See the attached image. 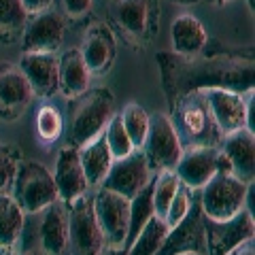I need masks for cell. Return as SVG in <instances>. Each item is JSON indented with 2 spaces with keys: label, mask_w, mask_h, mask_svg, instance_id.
<instances>
[{
  "label": "cell",
  "mask_w": 255,
  "mask_h": 255,
  "mask_svg": "<svg viewBox=\"0 0 255 255\" xmlns=\"http://www.w3.org/2000/svg\"><path fill=\"white\" fill-rule=\"evenodd\" d=\"M181 255H206V253H196V251H187V253H181Z\"/></svg>",
  "instance_id": "7bdbcfd3"
},
{
  "label": "cell",
  "mask_w": 255,
  "mask_h": 255,
  "mask_svg": "<svg viewBox=\"0 0 255 255\" xmlns=\"http://www.w3.org/2000/svg\"><path fill=\"white\" fill-rule=\"evenodd\" d=\"M62 9L68 17L79 19L92 9V0H62Z\"/></svg>",
  "instance_id": "e575fe53"
},
{
  "label": "cell",
  "mask_w": 255,
  "mask_h": 255,
  "mask_svg": "<svg viewBox=\"0 0 255 255\" xmlns=\"http://www.w3.org/2000/svg\"><path fill=\"white\" fill-rule=\"evenodd\" d=\"M211 4H215V6H223V4H228V2H234V0H209Z\"/></svg>",
  "instance_id": "ab89813d"
},
{
  "label": "cell",
  "mask_w": 255,
  "mask_h": 255,
  "mask_svg": "<svg viewBox=\"0 0 255 255\" xmlns=\"http://www.w3.org/2000/svg\"><path fill=\"white\" fill-rule=\"evenodd\" d=\"M21 155L13 147H0V194H9Z\"/></svg>",
  "instance_id": "d6a6232c"
},
{
  "label": "cell",
  "mask_w": 255,
  "mask_h": 255,
  "mask_svg": "<svg viewBox=\"0 0 255 255\" xmlns=\"http://www.w3.org/2000/svg\"><path fill=\"white\" fill-rule=\"evenodd\" d=\"M174 4H196V2H200V0H172Z\"/></svg>",
  "instance_id": "60d3db41"
},
{
  "label": "cell",
  "mask_w": 255,
  "mask_h": 255,
  "mask_svg": "<svg viewBox=\"0 0 255 255\" xmlns=\"http://www.w3.org/2000/svg\"><path fill=\"white\" fill-rule=\"evenodd\" d=\"M113 26L134 45H147L157 30V0H109Z\"/></svg>",
  "instance_id": "ba28073f"
},
{
  "label": "cell",
  "mask_w": 255,
  "mask_h": 255,
  "mask_svg": "<svg viewBox=\"0 0 255 255\" xmlns=\"http://www.w3.org/2000/svg\"><path fill=\"white\" fill-rule=\"evenodd\" d=\"M64 134L62 113L53 105H41L36 111V136L43 145H53Z\"/></svg>",
  "instance_id": "f546056e"
},
{
  "label": "cell",
  "mask_w": 255,
  "mask_h": 255,
  "mask_svg": "<svg viewBox=\"0 0 255 255\" xmlns=\"http://www.w3.org/2000/svg\"><path fill=\"white\" fill-rule=\"evenodd\" d=\"M53 181H55V187H58V198L66 204L90 191V183L85 179L81 159H79V149L70 145L60 149L58 162H55Z\"/></svg>",
  "instance_id": "44dd1931"
},
{
  "label": "cell",
  "mask_w": 255,
  "mask_h": 255,
  "mask_svg": "<svg viewBox=\"0 0 255 255\" xmlns=\"http://www.w3.org/2000/svg\"><path fill=\"white\" fill-rule=\"evenodd\" d=\"M206 230V255H228L245 241H253L255 221L249 209H243L238 215L226 221H213L204 217Z\"/></svg>",
  "instance_id": "4fadbf2b"
},
{
  "label": "cell",
  "mask_w": 255,
  "mask_h": 255,
  "mask_svg": "<svg viewBox=\"0 0 255 255\" xmlns=\"http://www.w3.org/2000/svg\"><path fill=\"white\" fill-rule=\"evenodd\" d=\"M79 159H81V166H83V172H85V179L90 183V187H100V183L105 181L107 172L111 168V164L115 162L105 140V134H100L98 138H94L92 142H87V145L79 149Z\"/></svg>",
  "instance_id": "cb8c5ba5"
},
{
  "label": "cell",
  "mask_w": 255,
  "mask_h": 255,
  "mask_svg": "<svg viewBox=\"0 0 255 255\" xmlns=\"http://www.w3.org/2000/svg\"><path fill=\"white\" fill-rule=\"evenodd\" d=\"M221 155L226 157L230 172L243 183L251 185L255 179V134L249 128L226 134L219 145Z\"/></svg>",
  "instance_id": "e0dca14e"
},
{
  "label": "cell",
  "mask_w": 255,
  "mask_h": 255,
  "mask_svg": "<svg viewBox=\"0 0 255 255\" xmlns=\"http://www.w3.org/2000/svg\"><path fill=\"white\" fill-rule=\"evenodd\" d=\"M151 185H153V211L157 217L164 219L174 194H177V189L181 187V181L174 170H159L153 174Z\"/></svg>",
  "instance_id": "f1b7e54d"
},
{
  "label": "cell",
  "mask_w": 255,
  "mask_h": 255,
  "mask_svg": "<svg viewBox=\"0 0 255 255\" xmlns=\"http://www.w3.org/2000/svg\"><path fill=\"white\" fill-rule=\"evenodd\" d=\"M202 94L206 102H209L213 119L223 136L243 130V128L253 130V96L251 94H249V100L245 98V94L234 90H223V87L202 90Z\"/></svg>",
  "instance_id": "30bf717a"
},
{
  "label": "cell",
  "mask_w": 255,
  "mask_h": 255,
  "mask_svg": "<svg viewBox=\"0 0 255 255\" xmlns=\"http://www.w3.org/2000/svg\"><path fill=\"white\" fill-rule=\"evenodd\" d=\"M228 255H255V245L253 241H245L236 247V249H232Z\"/></svg>",
  "instance_id": "8d00e7d4"
},
{
  "label": "cell",
  "mask_w": 255,
  "mask_h": 255,
  "mask_svg": "<svg viewBox=\"0 0 255 255\" xmlns=\"http://www.w3.org/2000/svg\"><path fill=\"white\" fill-rule=\"evenodd\" d=\"M168 230L170 228L166 226V221L153 215L147 221V226L140 230V234L134 238V243L128 249V255H155L162 247L166 234H168Z\"/></svg>",
  "instance_id": "83f0119b"
},
{
  "label": "cell",
  "mask_w": 255,
  "mask_h": 255,
  "mask_svg": "<svg viewBox=\"0 0 255 255\" xmlns=\"http://www.w3.org/2000/svg\"><path fill=\"white\" fill-rule=\"evenodd\" d=\"M151 179H153V172H151L142 151L136 149L128 157L115 159V162L111 164L105 181L100 183V187L117 191V194L126 196L128 200H132L138 191H142L149 185Z\"/></svg>",
  "instance_id": "9a60e30c"
},
{
  "label": "cell",
  "mask_w": 255,
  "mask_h": 255,
  "mask_svg": "<svg viewBox=\"0 0 255 255\" xmlns=\"http://www.w3.org/2000/svg\"><path fill=\"white\" fill-rule=\"evenodd\" d=\"M81 55L92 75H105L113 66L115 55H117V43L111 26L102 21L92 23L85 32Z\"/></svg>",
  "instance_id": "d6986e66"
},
{
  "label": "cell",
  "mask_w": 255,
  "mask_h": 255,
  "mask_svg": "<svg viewBox=\"0 0 255 255\" xmlns=\"http://www.w3.org/2000/svg\"><path fill=\"white\" fill-rule=\"evenodd\" d=\"M21 223H23L21 206L13 200L11 194H0V245L17 247Z\"/></svg>",
  "instance_id": "484cf974"
},
{
  "label": "cell",
  "mask_w": 255,
  "mask_h": 255,
  "mask_svg": "<svg viewBox=\"0 0 255 255\" xmlns=\"http://www.w3.org/2000/svg\"><path fill=\"white\" fill-rule=\"evenodd\" d=\"M107 247L90 191L68 202V255H100Z\"/></svg>",
  "instance_id": "8992f818"
},
{
  "label": "cell",
  "mask_w": 255,
  "mask_h": 255,
  "mask_svg": "<svg viewBox=\"0 0 255 255\" xmlns=\"http://www.w3.org/2000/svg\"><path fill=\"white\" fill-rule=\"evenodd\" d=\"M115 113V96L105 87H94L77 96L70 105L68 145L81 149L87 142L98 138Z\"/></svg>",
  "instance_id": "3957f363"
},
{
  "label": "cell",
  "mask_w": 255,
  "mask_h": 255,
  "mask_svg": "<svg viewBox=\"0 0 255 255\" xmlns=\"http://www.w3.org/2000/svg\"><path fill=\"white\" fill-rule=\"evenodd\" d=\"M100 255H128V249L126 247H105V249L100 251Z\"/></svg>",
  "instance_id": "74e56055"
},
{
  "label": "cell",
  "mask_w": 255,
  "mask_h": 255,
  "mask_svg": "<svg viewBox=\"0 0 255 255\" xmlns=\"http://www.w3.org/2000/svg\"><path fill=\"white\" fill-rule=\"evenodd\" d=\"M94 211L109 247H124L128 223H130V200L126 196L98 187L94 194Z\"/></svg>",
  "instance_id": "7c38bea8"
},
{
  "label": "cell",
  "mask_w": 255,
  "mask_h": 255,
  "mask_svg": "<svg viewBox=\"0 0 255 255\" xmlns=\"http://www.w3.org/2000/svg\"><path fill=\"white\" fill-rule=\"evenodd\" d=\"M217 170H221L219 147H187L174 166L181 185L191 191H200Z\"/></svg>",
  "instance_id": "2e32d148"
},
{
  "label": "cell",
  "mask_w": 255,
  "mask_h": 255,
  "mask_svg": "<svg viewBox=\"0 0 255 255\" xmlns=\"http://www.w3.org/2000/svg\"><path fill=\"white\" fill-rule=\"evenodd\" d=\"M58 92L66 98H77L90 90L92 73L81 55V49H68L60 55V70H58Z\"/></svg>",
  "instance_id": "7402d4cb"
},
{
  "label": "cell",
  "mask_w": 255,
  "mask_h": 255,
  "mask_svg": "<svg viewBox=\"0 0 255 255\" xmlns=\"http://www.w3.org/2000/svg\"><path fill=\"white\" fill-rule=\"evenodd\" d=\"M102 134H105V140H107L113 159L128 157L132 151H136V147H134V142L130 140V136H128V132L124 128V122H122V117H119V111H115L113 117L109 119V124H107Z\"/></svg>",
  "instance_id": "1f68e13d"
},
{
  "label": "cell",
  "mask_w": 255,
  "mask_h": 255,
  "mask_svg": "<svg viewBox=\"0 0 255 255\" xmlns=\"http://www.w3.org/2000/svg\"><path fill=\"white\" fill-rule=\"evenodd\" d=\"M251 187L253 183L247 185L230 170H217L198 196L204 217L213 221H226L238 215L243 209H247V198H249Z\"/></svg>",
  "instance_id": "5b68a950"
},
{
  "label": "cell",
  "mask_w": 255,
  "mask_h": 255,
  "mask_svg": "<svg viewBox=\"0 0 255 255\" xmlns=\"http://www.w3.org/2000/svg\"><path fill=\"white\" fill-rule=\"evenodd\" d=\"M119 117H122L124 128H126L130 140L134 142V147L140 149L142 142H145V138H147L151 115L138 105H126L122 111H119Z\"/></svg>",
  "instance_id": "4dcf8cb0"
},
{
  "label": "cell",
  "mask_w": 255,
  "mask_h": 255,
  "mask_svg": "<svg viewBox=\"0 0 255 255\" xmlns=\"http://www.w3.org/2000/svg\"><path fill=\"white\" fill-rule=\"evenodd\" d=\"M30 15L23 11L21 0H0V41L15 43L21 36Z\"/></svg>",
  "instance_id": "4316f807"
},
{
  "label": "cell",
  "mask_w": 255,
  "mask_h": 255,
  "mask_svg": "<svg viewBox=\"0 0 255 255\" xmlns=\"http://www.w3.org/2000/svg\"><path fill=\"white\" fill-rule=\"evenodd\" d=\"M11 196L21 206L23 213L38 211L55 202L58 200V187L53 181V172H49L38 162H32V159L23 162L21 159L11 185Z\"/></svg>",
  "instance_id": "52a82bcc"
},
{
  "label": "cell",
  "mask_w": 255,
  "mask_h": 255,
  "mask_svg": "<svg viewBox=\"0 0 255 255\" xmlns=\"http://www.w3.org/2000/svg\"><path fill=\"white\" fill-rule=\"evenodd\" d=\"M140 151L153 174L159 170H174V166L183 155V145L177 134V128L172 124V117H168L166 113L151 115L149 132Z\"/></svg>",
  "instance_id": "9c48e42d"
},
{
  "label": "cell",
  "mask_w": 255,
  "mask_h": 255,
  "mask_svg": "<svg viewBox=\"0 0 255 255\" xmlns=\"http://www.w3.org/2000/svg\"><path fill=\"white\" fill-rule=\"evenodd\" d=\"M17 255H43V253H30V251H17Z\"/></svg>",
  "instance_id": "b9f144b4"
},
{
  "label": "cell",
  "mask_w": 255,
  "mask_h": 255,
  "mask_svg": "<svg viewBox=\"0 0 255 255\" xmlns=\"http://www.w3.org/2000/svg\"><path fill=\"white\" fill-rule=\"evenodd\" d=\"M66 34V21L60 11L47 9L30 15L21 32V53H58Z\"/></svg>",
  "instance_id": "8fae6325"
},
{
  "label": "cell",
  "mask_w": 255,
  "mask_h": 255,
  "mask_svg": "<svg viewBox=\"0 0 255 255\" xmlns=\"http://www.w3.org/2000/svg\"><path fill=\"white\" fill-rule=\"evenodd\" d=\"M34 92L19 66H0V117L17 119L30 107Z\"/></svg>",
  "instance_id": "ffe728a7"
},
{
  "label": "cell",
  "mask_w": 255,
  "mask_h": 255,
  "mask_svg": "<svg viewBox=\"0 0 255 255\" xmlns=\"http://www.w3.org/2000/svg\"><path fill=\"white\" fill-rule=\"evenodd\" d=\"M172 124L177 128L183 149L187 147H219L223 134L213 119L211 107L202 90L189 92L172 109Z\"/></svg>",
  "instance_id": "277c9868"
},
{
  "label": "cell",
  "mask_w": 255,
  "mask_h": 255,
  "mask_svg": "<svg viewBox=\"0 0 255 255\" xmlns=\"http://www.w3.org/2000/svg\"><path fill=\"white\" fill-rule=\"evenodd\" d=\"M151 181L145 189L138 191V194L130 200V223H128V234H126V241H124L126 249H130L134 238L140 234V230L147 226V221L155 215V211H153V185H151Z\"/></svg>",
  "instance_id": "d4e9b609"
},
{
  "label": "cell",
  "mask_w": 255,
  "mask_h": 255,
  "mask_svg": "<svg viewBox=\"0 0 255 255\" xmlns=\"http://www.w3.org/2000/svg\"><path fill=\"white\" fill-rule=\"evenodd\" d=\"M53 0H21V6L28 15H36V13H43L47 9H51Z\"/></svg>",
  "instance_id": "d590c367"
},
{
  "label": "cell",
  "mask_w": 255,
  "mask_h": 255,
  "mask_svg": "<svg viewBox=\"0 0 255 255\" xmlns=\"http://www.w3.org/2000/svg\"><path fill=\"white\" fill-rule=\"evenodd\" d=\"M19 70L26 75L32 92L38 98H51V96L58 94V53H21Z\"/></svg>",
  "instance_id": "ac0fdd59"
},
{
  "label": "cell",
  "mask_w": 255,
  "mask_h": 255,
  "mask_svg": "<svg viewBox=\"0 0 255 255\" xmlns=\"http://www.w3.org/2000/svg\"><path fill=\"white\" fill-rule=\"evenodd\" d=\"M170 111L189 92L223 87L241 94L253 92V55L251 51H221L206 55H179L174 51L157 53Z\"/></svg>",
  "instance_id": "6da1fadb"
},
{
  "label": "cell",
  "mask_w": 255,
  "mask_h": 255,
  "mask_svg": "<svg viewBox=\"0 0 255 255\" xmlns=\"http://www.w3.org/2000/svg\"><path fill=\"white\" fill-rule=\"evenodd\" d=\"M170 38H172L174 53L179 55H196L209 43L206 28L191 13H181L179 17H174L170 28Z\"/></svg>",
  "instance_id": "603a6c76"
},
{
  "label": "cell",
  "mask_w": 255,
  "mask_h": 255,
  "mask_svg": "<svg viewBox=\"0 0 255 255\" xmlns=\"http://www.w3.org/2000/svg\"><path fill=\"white\" fill-rule=\"evenodd\" d=\"M191 200H194V196H191V189H187L185 185H181L177 189V194H174V198H172L168 211H166V215H164L166 226H168V228L177 226V223L187 215L189 206H191Z\"/></svg>",
  "instance_id": "836d02e7"
},
{
  "label": "cell",
  "mask_w": 255,
  "mask_h": 255,
  "mask_svg": "<svg viewBox=\"0 0 255 255\" xmlns=\"http://www.w3.org/2000/svg\"><path fill=\"white\" fill-rule=\"evenodd\" d=\"M15 249L43 255L68 253V204L58 198L38 211L23 213Z\"/></svg>",
  "instance_id": "7a4b0ae2"
},
{
  "label": "cell",
  "mask_w": 255,
  "mask_h": 255,
  "mask_svg": "<svg viewBox=\"0 0 255 255\" xmlns=\"http://www.w3.org/2000/svg\"><path fill=\"white\" fill-rule=\"evenodd\" d=\"M187 251L206 253V230H204V213L198 196L191 200L187 215L177 226L168 230L162 247L155 255H181Z\"/></svg>",
  "instance_id": "5bb4252c"
},
{
  "label": "cell",
  "mask_w": 255,
  "mask_h": 255,
  "mask_svg": "<svg viewBox=\"0 0 255 255\" xmlns=\"http://www.w3.org/2000/svg\"><path fill=\"white\" fill-rule=\"evenodd\" d=\"M0 255H17V249H15V247H4V245H0Z\"/></svg>",
  "instance_id": "f35d334b"
}]
</instances>
